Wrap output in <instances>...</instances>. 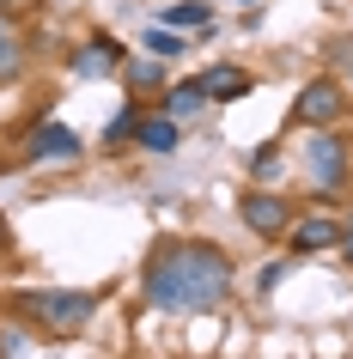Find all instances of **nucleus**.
I'll list each match as a JSON object with an SVG mask.
<instances>
[{"mask_svg":"<svg viewBox=\"0 0 353 359\" xmlns=\"http://www.w3.org/2000/svg\"><path fill=\"white\" fill-rule=\"evenodd\" d=\"M232 292V262L225 250L201 244V238H183V244H165L147 262V304L159 311H213Z\"/></svg>","mask_w":353,"mask_h":359,"instance_id":"f257e3e1","label":"nucleus"},{"mask_svg":"<svg viewBox=\"0 0 353 359\" xmlns=\"http://www.w3.org/2000/svg\"><path fill=\"white\" fill-rule=\"evenodd\" d=\"M25 311V317H37L49 335H79L86 323L98 317V292H86V286H49V292H19L13 299Z\"/></svg>","mask_w":353,"mask_h":359,"instance_id":"f03ea898","label":"nucleus"},{"mask_svg":"<svg viewBox=\"0 0 353 359\" xmlns=\"http://www.w3.org/2000/svg\"><path fill=\"white\" fill-rule=\"evenodd\" d=\"M341 110H347V92H341V79L323 74V79H311V86L293 97V128H335Z\"/></svg>","mask_w":353,"mask_h":359,"instance_id":"7ed1b4c3","label":"nucleus"},{"mask_svg":"<svg viewBox=\"0 0 353 359\" xmlns=\"http://www.w3.org/2000/svg\"><path fill=\"white\" fill-rule=\"evenodd\" d=\"M305 170H311V183L323 195H335L347 183V140L335 128H317V140H305Z\"/></svg>","mask_w":353,"mask_h":359,"instance_id":"20e7f679","label":"nucleus"},{"mask_svg":"<svg viewBox=\"0 0 353 359\" xmlns=\"http://www.w3.org/2000/svg\"><path fill=\"white\" fill-rule=\"evenodd\" d=\"M238 219L256 231V238H286V226H293V201L274 195V189H244L238 195Z\"/></svg>","mask_w":353,"mask_h":359,"instance_id":"39448f33","label":"nucleus"},{"mask_svg":"<svg viewBox=\"0 0 353 359\" xmlns=\"http://www.w3.org/2000/svg\"><path fill=\"white\" fill-rule=\"evenodd\" d=\"M79 152H86V140H79L67 122H37L31 140H25V158H31V165H49V158L67 165V158H79Z\"/></svg>","mask_w":353,"mask_h":359,"instance_id":"423d86ee","label":"nucleus"},{"mask_svg":"<svg viewBox=\"0 0 353 359\" xmlns=\"http://www.w3.org/2000/svg\"><path fill=\"white\" fill-rule=\"evenodd\" d=\"M195 86L207 92V104H238V97L256 92V79L244 74L238 61H213V67H201V74H195Z\"/></svg>","mask_w":353,"mask_h":359,"instance_id":"0eeeda50","label":"nucleus"},{"mask_svg":"<svg viewBox=\"0 0 353 359\" xmlns=\"http://www.w3.org/2000/svg\"><path fill=\"white\" fill-rule=\"evenodd\" d=\"M177 140H183V122H177V116H140V122H134V147L152 152V158H171Z\"/></svg>","mask_w":353,"mask_h":359,"instance_id":"6e6552de","label":"nucleus"},{"mask_svg":"<svg viewBox=\"0 0 353 359\" xmlns=\"http://www.w3.org/2000/svg\"><path fill=\"white\" fill-rule=\"evenodd\" d=\"M293 231V256H317V250H335L341 244V219H329V213H317V219H298Z\"/></svg>","mask_w":353,"mask_h":359,"instance_id":"1a4fd4ad","label":"nucleus"},{"mask_svg":"<svg viewBox=\"0 0 353 359\" xmlns=\"http://www.w3.org/2000/svg\"><path fill=\"white\" fill-rule=\"evenodd\" d=\"M116 67H122V43L116 37H92L86 49H74V74H86V79H104Z\"/></svg>","mask_w":353,"mask_h":359,"instance_id":"9d476101","label":"nucleus"},{"mask_svg":"<svg viewBox=\"0 0 353 359\" xmlns=\"http://www.w3.org/2000/svg\"><path fill=\"white\" fill-rule=\"evenodd\" d=\"M165 25L171 31H207V25H213V6H207V0H177L165 13Z\"/></svg>","mask_w":353,"mask_h":359,"instance_id":"9b49d317","label":"nucleus"},{"mask_svg":"<svg viewBox=\"0 0 353 359\" xmlns=\"http://www.w3.org/2000/svg\"><path fill=\"white\" fill-rule=\"evenodd\" d=\"M122 86H128V92H159V86H165V67H159V55H147V61H122Z\"/></svg>","mask_w":353,"mask_h":359,"instance_id":"f8f14e48","label":"nucleus"},{"mask_svg":"<svg viewBox=\"0 0 353 359\" xmlns=\"http://www.w3.org/2000/svg\"><path fill=\"white\" fill-rule=\"evenodd\" d=\"M207 110V92L189 79V86H171V97H165V116H177V122H189V116H201Z\"/></svg>","mask_w":353,"mask_h":359,"instance_id":"ddd939ff","label":"nucleus"},{"mask_svg":"<svg viewBox=\"0 0 353 359\" xmlns=\"http://www.w3.org/2000/svg\"><path fill=\"white\" fill-rule=\"evenodd\" d=\"M140 43H147V55H159V61H171V55H183V49H189V43L177 37L171 25H152V31H147Z\"/></svg>","mask_w":353,"mask_h":359,"instance_id":"4468645a","label":"nucleus"},{"mask_svg":"<svg viewBox=\"0 0 353 359\" xmlns=\"http://www.w3.org/2000/svg\"><path fill=\"white\" fill-rule=\"evenodd\" d=\"M19 74H25V43L13 37V31H0V86L19 79Z\"/></svg>","mask_w":353,"mask_h":359,"instance_id":"2eb2a0df","label":"nucleus"},{"mask_svg":"<svg viewBox=\"0 0 353 359\" xmlns=\"http://www.w3.org/2000/svg\"><path fill=\"white\" fill-rule=\"evenodd\" d=\"M134 122H140V110H122V116L110 122V128H104V147H110V152L134 147Z\"/></svg>","mask_w":353,"mask_h":359,"instance_id":"dca6fc26","label":"nucleus"},{"mask_svg":"<svg viewBox=\"0 0 353 359\" xmlns=\"http://www.w3.org/2000/svg\"><path fill=\"white\" fill-rule=\"evenodd\" d=\"M286 274H293V262H274V268H262V274H256V292H274V286L286 280Z\"/></svg>","mask_w":353,"mask_h":359,"instance_id":"f3484780","label":"nucleus"},{"mask_svg":"<svg viewBox=\"0 0 353 359\" xmlns=\"http://www.w3.org/2000/svg\"><path fill=\"white\" fill-rule=\"evenodd\" d=\"M329 61H335V67H341V79H347V86H353V43H335V49H329Z\"/></svg>","mask_w":353,"mask_h":359,"instance_id":"a211bd4d","label":"nucleus"},{"mask_svg":"<svg viewBox=\"0 0 353 359\" xmlns=\"http://www.w3.org/2000/svg\"><path fill=\"white\" fill-rule=\"evenodd\" d=\"M341 262L353 268V219H347V226H341Z\"/></svg>","mask_w":353,"mask_h":359,"instance_id":"6ab92c4d","label":"nucleus"},{"mask_svg":"<svg viewBox=\"0 0 353 359\" xmlns=\"http://www.w3.org/2000/svg\"><path fill=\"white\" fill-rule=\"evenodd\" d=\"M0 6H13V0H0Z\"/></svg>","mask_w":353,"mask_h":359,"instance_id":"aec40b11","label":"nucleus"}]
</instances>
